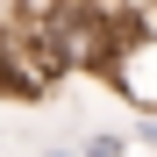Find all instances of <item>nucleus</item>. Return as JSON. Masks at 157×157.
I'll list each match as a JSON object with an SVG mask.
<instances>
[{"label":"nucleus","mask_w":157,"mask_h":157,"mask_svg":"<svg viewBox=\"0 0 157 157\" xmlns=\"http://www.w3.org/2000/svg\"><path fill=\"white\" fill-rule=\"evenodd\" d=\"M100 78H107L136 114H157V29H143V21H136V29L114 43V57H107V71H100Z\"/></svg>","instance_id":"f257e3e1"},{"label":"nucleus","mask_w":157,"mask_h":157,"mask_svg":"<svg viewBox=\"0 0 157 157\" xmlns=\"http://www.w3.org/2000/svg\"><path fill=\"white\" fill-rule=\"evenodd\" d=\"M78 150H86V157H128V136H114V128H93Z\"/></svg>","instance_id":"f03ea898"},{"label":"nucleus","mask_w":157,"mask_h":157,"mask_svg":"<svg viewBox=\"0 0 157 157\" xmlns=\"http://www.w3.org/2000/svg\"><path fill=\"white\" fill-rule=\"evenodd\" d=\"M136 143H150V150H157V114H143V128H136Z\"/></svg>","instance_id":"7ed1b4c3"},{"label":"nucleus","mask_w":157,"mask_h":157,"mask_svg":"<svg viewBox=\"0 0 157 157\" xmlns=\"http://www.w3.org/2000/svg\"><path fill=\"white\" fill-rule=\"evenodd\" d=\"M43 7H57V0H14V14H43Z\"/></svg>","instance_id":"20e7f679"},{"label":"nucleus","mask_w":157,"mask_h":157,"mask_svg":"<svg viewBox=\"0 0 157 157\" xmlns=\"http://www.w3.org/2000/svg\"><path fill=\"white\" fill-rule=\"evenodd\" d=\"M43 157H86V150H43Z\"/></svg>","instance_id":"39448f33"},{"label":"nucleus","mask_w":157,"mask_h":157,"mask_svg":"<svg viewBox=\"0 0 157 157\" xmlns=\"http://www.w3.org/2000/svg\"><path fill=\"white\" fill-rule=\"evenodd\" d=\"M7 14H14V0H0V21H7Z\"/></svg>","instance_id":"423d86ee"},{"label":"nucleus","mask_w":157,"mask_h":157,"mask_svg":"<svg viewBox=\"0 0 157 157\" xmlns=\"http://www.w3.org/2000/svg\"><path fill=\"white\" fill-rule=\"evenodd\" d=\"M0 93H7V71H0Z\"/></svg>","instance_id":"0eeeda50"}]
</instances>
